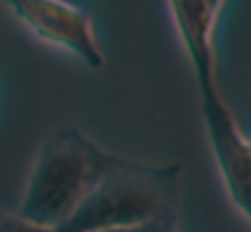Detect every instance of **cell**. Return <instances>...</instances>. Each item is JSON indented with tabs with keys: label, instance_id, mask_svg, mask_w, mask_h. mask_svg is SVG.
<instances>
[{
	"label": "cell",
	"instance_id": "obj_1",
	"mask_svg": "<svg viewBox=\"0 0 251 232\" xmlns=\"http://www.w3.org/2000/svg\"><path fill=\"white\" fill-rule=\"evenodd\" d=\"M181 181V165H154L114 154L100 183L65 224L46 230L17 213L0 210V232H98L151 221H178Z\"/></svg>",
	"mask_w": 251,
	"mask_h": 232
},
{
	"label": "cell",
	"instance_id": "obj_2",
	"mask_svg": "<svg viewBox=\"0 0 251 232\" xmlns=\"http://www.w3.org/2000/svg\"><path fill=\"white\" fill-rule=\"evenodd\" d=\"M114 154L78 127H60L41 143L17 216L35 227L65 224L105 176Z\"/></svg>",
	"mask_w": 251,
	"mask_h": 232
},
{
	"label": "cell",
	"instance_id": "obj_3",
	"mask_svg": "<svg viewBox=\"0 0 251 232\" xmlns=\"http://www.w3.org/2000/svg\"><path fill=\"white\" fill-rule=\"evenodd\" d=\"M200 116L211 156L229 203L251 224V140L227 105L219 84L200 86Z\"/></svg>",
	"mask_w": 251,
	"mask_h": 232
},
{
	"label": "cell",
	"instance_id": "obj_4",
	"mask_svg": "<svg viewBox=\"0 0 251 232\" xmlns=\"http://www.w3.org/2000/svg\"><path fill=\"white\" fill-rule=\"evenodd\" d=\"M11 14L38 41L73 54L89 70L105 65V52L98 41L92 16L68 0H3Z\"/></svg>",
	"mask_w": 251,
	"mask_h": 232
},
{
	"label": "cell",
	"instance_id": "obj_5",
	"mask_svg": "<svg viewBox=\"0 0 251 232\" xmlns=\"http://www.w3.org/2000/svg\"><path fill=\"white\" fill-rule=\"evenodd\" d=\"M98 232H178V221H151V224L114 227V230H98Z\"/></svg>",
	"mask_w": 251,
	"mask_h": 232
},
{
	"label": "cell",
	"instance_id": "obj_6",
	"mask_svg": "<svg viewBox=\"0 0 251 232\" xmlns=\"http://www.w3.org/2000/svg\"><path fill=\"white\" fill-rule=\"evenodd\" d=\"M208 5H211L213 11H216V14H222V8H224V3H227V0H205Z\"/></svg>",
	"mask_w": 251,
	"mask_h": 232
},
{
	"label": "cell",
	"instance_id": "obj_7",
	"mask_svg": "<svg viewBox=\"0 0 251 232\" xmlns=\"http://www.w3.org/2000/svg\"><path fill=\"white\" fill-rule=\"evenodd\" d=\"M249 140H251V135H249Z\"/></svg>",
	"mask_w": 251,
	"mask_h": 232
}]
</instances>
